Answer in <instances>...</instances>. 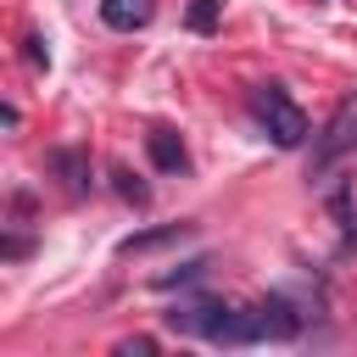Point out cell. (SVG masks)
I'll use <instances>...</instances> for the list:
<instances>
[{
    "instance_id": "6da1fadb",
    "label": "cell",
    "mask_w": 357,
    "mask_h": 357,
    "mask_svg": "<svg viewBox=\"0 0 357 357\" xmlns=\"http://www.w3.org/2000/svg\"><path fill=\"white\" fill-rule=\"evenodd\" d=\"M257 123H262V128H268V139H273V145H284V151L307 139V112H301L279 84H268V89L257 95Z\"/></svg>"
},
{
    "instance_id": "7a4b0ae2",
    "label": "cell",
    "mask_w": 357,
    "mask_h": 357,
    "mask_svg": "<svg viewBox=\"0 0 357 357\" xmlns=\"http://www.w3.org/2000/svg\"><path fill=\"white\" fill-rule=\"evenodd\" d=\"M346 151H357V100H346L329 123H324V134H318V145H312V162H307V173L312 178H324Z\"/></svg>"
},
{
    "instance_id": "3957f363",
    "label": "cell",
    "mask_w": 357,
    "mask_h": 357,
    "mask_svg": "<svg viewBox=\"0 0 357 357\" xmlns=\"http://www.w3.org/2000/svg\"><path fill=\"white\" fill-rule=\"evenodd\" d=\"M223 312H229V301H178V307L167 312V329L195 335V340H212L218 324H223Z\"/></svg>"
},
{
    "instance_id": "277c9868",
    "label": "cell",
    "mask_w": 357,
    "mask_h": 357,
    "mask_svg": "<svg viewBox=\"0 0 357 357\" xmlns=\"http://www.w3.org/2000/svg\"><path fill=\"white\" fill-rule=\"evenodd\" d=\"M151 0H100V22L106 28H117V33H134V28H145L151 22Z\"/></svg>"
},
{
    "instance_id": "5b68a950",
    "label": "cell",
    "mask_w": 357,
    "mask_h": 357,
    "mask_svg": "<svg viewBox=\"0 0 357 357\" xmlns=\"http://www.w3.org/2000/svg\"><path fill=\"white\" fill-rule=\"evenodd\" d=\"M145 151H151V162H156L162 173H184V167H190V151H184V139H178V134H167V128L145 134Z\"/></svg>"
},
{
    "instance_id": "8992f818",
    "label": "cell",
    "mask_w": 357,
    "mask_h": 357,
    "mask_svg": "<svg viewBox=\"0 0 357 357\" xmlns=\"http://www.w3.org/2000/svg\"><path fill=\"white\" fill-rule=\"evenodd\" d=\"M190 234V223H167V229H145V234H128L117 251L123 257H139V251H156V245H173V240H184Z\"/></svg>"
},
{
    "instance_id": "52a82bcc",
    "label": "cell",
    "mask_w": 357,
    "mask_h": 357,
    "mask_svg": "<svg viewBox=\"0 0 357 357\" xmlns=\"http://www.w3.org/2000/svg\"><path fill=\"white\" fill-rule=\"evenodd\" d=\"M50 167L67 173V190H78V195L89 190V162H84L78 151H50Z\"/></svg>"
},
{
    "instance_id": "ba28073f",
    "label": "cell",
    "mask_w": 357,
    "mask_h": 357,
    "mask_svg": "<svg viewBox=\"0 0 357 357\" xmlns=\"http://www.w3.org/2000/svg\"><path fill=\"white\" fill-rule=\"evenodd\" d=\"M218 17H223V0H190V11H184V22H190L195 33H212Z\"/></svg>"
},
{
    "instance_id": "9c48e42d",
    "label": "cell",
    "mask_w": 357,
    "mask_h": 357,
    "mask_svg": "<svg viewBox=\"0 0 357 357\" xmlns=\"http://www.w3.org/2000/svg\"><path fill=\"white\" fill-rule=\"evenodd\" d=\"M206 257H195V262H184L178 273H156V290H178V284H195V279H206Z\"/></svg>"
},
{
    "instance_id": "30bf717a",
    "label": "cell",
    "mask_w": 357,
    "mask_h": 357,
    "mask_svg": "<svg viewBox=\"0 0 357 357\" xmlns=\"http://www.w3.org/2000/svg\"><path fill=\"white\" fill-rule=\"evenodd\" d=\"M117 178H123V184H117V190H123V195H128V201H145V184H134V178H128V173H117Z\"/></svg>"
},
{
    "instance_id": "8fae6325",
    "label": "cell",
    "mask_w": 357,
    "mask_h": 357,
    "mask_svg": "<svg viewBox=\"0 0 357 357\" xmlns=\"http://www.w3.org/2000/svg\"><path fill=\"white\" fill-rule=\"evenodd\" d=\"M117 351H123V357H134V351H156V340H145V335H139V340H123Z\"/></svg>"
}]
</instances>
